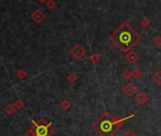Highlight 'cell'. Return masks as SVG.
Listing matches in <instances>:
<instances>
[{"label":"cell","instance_id":"1","mask_svg":"<svg viewBox=\"0 0 161 136\" xmlns=\"http://www.w3.org/2000/svg\"><path fill=\"white\" fill-rule=\"evenodd\" d=\"M140 35L135 29L126 21L109 35V40L123 53H127L131 49L140 41Z\"/></svg>","mask_w":161,"mask_h":136},{"label":"cell","instance_id":"2","mask_svg":"<svg viewBox=\"0 0 161 136\" xmlns=\"http://www.w3.org/2000/svg\"><path fill=\"white\" fill-rule=\"evenodd\" d=\"M133 116L134 115L125 118H115L110 112L105 111L93 123L92 127L101 136H114L119 131L122 123Z\"/></svg>","mask_w":161,"mask_h":136},{"label":"cell","instance_id":"3","mask_svg":"<svg viewBox=\"0 0 161 136\" xmlns=\"http://www.w3.org/2000/svg\"><path fill=\"white\" fill-rule=\"evenodd\" d=\"M31 129L36 136H51L54 132L51 123L45 121V119H40L36 122L34 121V127Z\"/></svg>","mask_w":161,"mask_h":136},{"label":"cell","instance_id":"4","mask_svg":"<svg viewBox=\"0 0 161 136\" xmlns=\"http://www.w3.org/2000/svg\"><path fill=\"white\" fill-rule=\"evenodd\" d=\"M85 53H86V52H85L84 48L82 46L81 44H77L75 47H73V48L70 50V53H71L72 56H73L75 59H77V60L82 59L83 57H84Z\"/></svg>","mask_w":161,"mask_h":136},{"label":"cell","instance_id":"5","mask_svg":"<svg viewBox=\"0 0 161 136\" xmlns=\"http://www.w3.org/2000/svg\"><path fill=\"white\" fill-rule=\"evenodd\" d=\"M31 19L37 24H40L41 22L45 18V13L41 10V9H36L32 13H31Z\"/></svg>","mask_w":161,"mask_h":136},{"label":"cell","instance_id":"6","mask_svg":"<svg viewBox=\"0 0 161 136\" xmlns=\"http://www.w3.org/2000/svg\"><path fill=\"white\" fill-rule=\"evenodd\" d=\"M125 59H126V61H127L128 64L134 65V64H135L137 62V60L140 59V56H139V54H137L136 53H135L133 51H130V52H128L126 53Z\"/></svg>","mask_w":161,"mask_h":136},{"label":"cell","instance_id":"7","mask_svg":"<svg viewBox=\"0 0 161 136\" xmlns=\"http://www.w3.org/2000/svg\"><path fill=\"white\" fill-rule=\"evenodd\" d=\"M123 92L128 97H132L135 93H136V88L134 86L133 83L129 82L123 87Z\"/></svg>","mask_w":161,"mask_h":136},{"label":"cell","instance_id":"8","mask_svg":"<svg viewBox=\"0 0 161 136\" xmlns=\"http://www.w3.org/2000/svg\"><path fill=\"white\" fill-rule=\"evenodd\" d=\"M135 99H136V102L139 103L140 105H144L145 103H147L149 101V96L145 93L141 92V93H140L139 94H137Z\"/></svg>","mask_w":161,"mask_h":136},{"label":"cell","instance_id":"9","mask_svg":"<svg viewBox=\"0 0 161 136\" xmlns=\"http://www.w3.org/2000/svg\"><path fill=\"white\" fill-rule=\"evenodd\" d=\"M4 110H5V112L7 113V114L12 115V114H13V113L15 112L16 108L14 107V105H13V104H8V105L5 107Z\"/></svg>","mask_w":161,"mask_h":136},{"label":"cell","instance_id":"10","mask_svg":"<svg viewBox=\"0 0 161 136\" xmlns=\"http://www.w3.org/2000/svg\"><path fill=\"white\" fill-rule=\"evenodd\" d=\"M142 75V73L140 69H137V68H135V69H134V71H132V78H134L135 80H139Z\"/></svg>","mask_w":161,"mask_h":136},{"label":"cell","instance_id":"11","mask_svg":"<svg viewBox=\"0 0 161 136\" xmlns=\"http://www.w3.org/2000/svg\"><path fill=\"white\" fill-rule=\"evenodd\" d=\"M61 108L64 109V110H68L70 108H71V103L68 101L67 99H64L62 102H61Z\"/></svg>","mask_w":161,"mask_h":136},{"label":"cell","instance_id":"12","mask_svg":"<svg viewBox=\"0 0 161 136\" xmlns=\"http://www.w3.org/2000/svg\"><path fill=\"white\" fill-rule=\"evenodd\" d=\"M89 60H90V62L93 64V65H96L100 61V56L97 53H93V54H91L89 56Z\"/></svg>","mask_w":161,"mask_h":136},{"label":"cell","instance_id":"13","mask_svg":"<svg viewBox=\"0 0 161 136\" xmlns=\"http://www.w3.org/2000/svg\"><path fill=\"white\" fill-rule=\"evenodd\" d=\"M153 79L155 83H157L158 85H161V71H157L153 76Z\"/></svg>","mask_w":161,"mask_h":136},{"label":"cell","instance_id":"14","mask_svg":"<svg viewBox=\"0 0 161 136\" xmlns=\"http://www.w3.org/2000/svg\"><path fill=\"white\" fill-rule=\"evenodd\" d=\"M150 24H151V22H150V20H149L147 17L142 18V19H141V21H140V25H141V27H142V28H144V29L148 28V27L150 26Z\"/></svg>","mask_w":161,"mask_h":136},{"label":"cell","instance_id":"15","mask_svg":"<svg viewBox=\"0 0 161 136\" xmlns=\"http://www.w3.org/2000/svg\"><path fill=\"white\" fill-rule=\"evenodd\" d=\"M56 2H55V0H48L47 1V3H45V6H47V8L49 9V10H53L55 7H56Z\"/></svg>","mask_w":161,"mask_h":136},{"label":"cell","instance_id":"16","mask_svg":"<svg viewBox=\"0 0 161 136\" xmlns=\"http://www.w3.org/2000/svg\"><path fill=\"white\" fill-rule=\"evenodd\" d=\"M27 74H28L27 72L25 70H23V69H21V70H19V71L16 72V76L18 78H20V79H24L27 76Z\"/></svg>","mask_w":161,"mask_h":136},{"label":"cell","instance_id":"17","mask_svg":"<svg viewBox=\"0 0 161 136\" xmlns=\"http://www.w3.org/2000/svg\"><path fill=\"white\" fill-rule=\"evenodd\" d=\"M14 107L16 108V109H22L23 108H24V102H23V100L21 99H17L14 103H13Z\"/></svg>","mask_w":161,"mask_h":136},{"label":"cell","instance_id":"18","mask_svg":"<svg viewBox=\"0 0 161 136\" xmlns=\"http://www.w3.org/2000/svg\"><path fill=\"white\" fill-rule=\"evenodd\" d=\"M77 79H78V76L74 73H70L69 74H68V76H67V80L69 81L70 83H72V84L75 83Z\"/></svg>","mask_w":161,"mask_h":136},{"label":"cell","instance_id":"19","mask_svg":"<svg viewBox=\"0 0 161 136\" xmlns=\"http://www.w3.org/2000/svg\"><path fill=\"white\" fill-rule=\"evenodd\" d=\"M122 77H123V79H125V80H129L131 77H132V71H130V70H125L123 73H122Z\"/></svg>","mask_w":161,"mask_h":136},{"label":"cell","instance_id":"20","mask_svg":"<svg viewBox=\"0 0 161 136\" xmlns=\"http://www.w3.org/2000/svg\"><path fill=\"white\" fill-rule=\"evenodd\" d=\"M154 43L156 47H161V36H157L154 38Z\"/></svg>","mask_w":161,"mask_h":136},{"label":"cell","instance_id":"21","mask_svg":"<svg viewBox=\"0 0 161 136\" xmlns=\"http://www.w3.org/2000/svg\"><path fill=\"white\" fill-rule=\"evenodd\" d=\"M123 136H136V135H135L132 130H127V131L124 133V135H123Z\"/></svg>","mask_w":161,"mask_h":136},{"label":"cell","instance_id":"22","mask_svg":"<svg viewBox=\"0 0 161 136\" xmlns=\"http://www.w3.org/2000/svg\"><path fill=\"white\" fill-rule=\"evenodd\" d=\"M24 136H36V135H35V133L33 132V130H32V129H31V130H30L28 133H26Z\"/></svg>","mask_w":161,"mask_h":136},{"label":"cell","instance_id":"23","mask_svg":"<svg viewBox=\"0 0 161 136\" xmlns=\"http://www.w3.org/2000/svg\"><path fill=\"white\" fill-rule=\"evenodd\" d=\"M37 1H38L39 3H42V4H43V3H45V1H47V0H37Z\"/></svg>","mask_w":161,"mask_h":136}]
</instances>
